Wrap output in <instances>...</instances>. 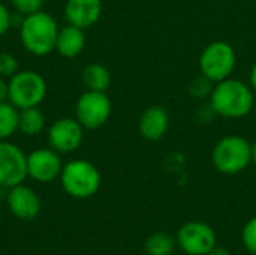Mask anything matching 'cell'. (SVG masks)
<instances>
[{
    "instance_id": "cell-23",
    "label": "cell",
    "mask_w": 256,
    "mask_h": 255,
    "mask_svg": "<svg viewBox=\"0 0 256 255\" xmlns=\"http://www.w3.org/2000/svg\"><path fill=\"white\" fill-rule=\"evenodd\" d=\"M242 240L244 248L250 252L256 255V216L252 218L243 228L242 233Z\"/></svg>"
},
{
    "instance_id": "cell-14",
    "label": "cell",
    "mask_w": 256,
    "mask_h": 255,
    "mask_svg": "<svg viewBox=\"0 0 256 255\" xmlns=\"http://www.w3.org/2000/svg\"><path fill=\"white\" fill-rule=\"evenodd\" d=\"M140 134L147 141L162 140L170 129V114L160 105H152L142 111L138 122Z\"/></svg>"
},
{
    "instance_id": "cell-26",
    "label": "cell",
    "mask_w": 256,
    "mask_h": 255,
    "mask_svg": "<svg viewBox=\"0 0 256 255\" xmlns=\"http://www.w3.org/2000/svg\"><path fill=\"white\" fill-rule=\"evenodd\" d=\"M207 255H231L230 254V251L225 248V246H219V245H216L210 252Z\"/></svg>"
},
{
    "instance_id": "cell-20",
    "label": "cell",
    "mask_w": 256,
    "mask_h": 255,
    "mask_svg": "<svg viewBox=\"0 0 256 255\" xmlns=\"http://www.w3.org/2000/svg\"><path fill=\"white\" fill-rule=\"evenodd\" d=\"M10 5H12L14 11L16 12V15L24 18L27 15L42 11L44 0H10Z\"/></svg>"
},
{
    "instance_id": "cell-1",
    "label": "cell",
    "mask_w": 256,
    "mask_h": 255,
    "mask_svg": "<svg viewBox=\"0 0 256 255\" xmlns=\"http://www.w3.org/2000/svg\"><path fill=\"white\" fill-rule=\"evenodd\" d=\"M255 107V92L250 84L226 78L214 84L210 93V110L225 119H242Z\"/></svg>"
},
{
    "instance_id": "cell-5",
    "label": "cell",
    "mask_w": 256,
    "mask_h": 255,
    "mask_svg": "<svg viewBox=\"0 0 256 255\" xmlns=\"http://www.w3.org/2000/svg\"><path fill=\"white\" fill-rule=\"evenodd\" d=\"M237 65V54L231 44L225 41H214L208 44L200 56L201 75L212 83H219L231 77Z\"/></svg>"
},
{
    "instance_id": "cell-9",
    "label": "cell",
    "mask_w": 256,
    "mask_h": 255,
    "mask_svg": "<svg viewBox=\"0 0 256 255\" xmlns=\"http://www.w3.org/2000/svg\"><path fill=\"white\" fill-rule=\"evenodd\" d=\"M27 177V155L8 140L0 141V188L9 189Z\"/></svg>"
},
{
    "instance_id": "cell-18",
    "label": "cell",
    "mask_w": 256,
    "mask_h": 255,
    "mask_svg": "<svg viewBox=\"0 0 256 255\" xmlns=\"http://www.w3.org/2000/svg\"><path fill=\"white\" fill-rule=\"evenodd\" d=\"M20 110L9 101L0 102V141L9 140L18 131Z\"/></svg>"
},
{
    "instance_id": "cell-19",
    "label": "cell",
    "mask_w": 256,
    "mask_h": 255,
    "mask_svg": "<svg viewBox=\"0 0 256 255\" xmlns=\"http://www.w3.org/2000/svg\"><path fill=\"white\" fill-rule=\"evenodd\" d=\"M177 242L176 237L166 231H158L146 240L147 255H171Z\"/></svg>"
},
{
    "instance_id": "cell-21",
    "label": "cell",
    "mask_w": 256,
    "mask_h": 255,
    "mask_svg": "<svg viewBox=\"0 0 256 255\" xmlns=\"http://www.w3.org/2000/svg\"><path fill=\"white\" fill-rule=\"evenodd\" d=\"M213 87H214V83H212L204 75H200L190 84V95L194 98H198V99H204L207 96L210 98V93H212Z\"/></svg>"
},
{
    "instance_id": "cell-12",
    "label": "cell",
    "mask_w": 256,
    "mask_h": 255,
    "mask_svg": "<svg viewBox=\"0 0 256 255\" xmlns=\"http://www.w3.org/2000/svg\"><path fill=\"white\" fill-rule=\"evenodd\" d=\"M6 204H8L10 213L22 221L34 219L39 215L40 207H42L38 194L32 188H28L22 183L8 189Z\"/></svg>"
},
{
    "instance_id": "cell-6",
    "label": "cell",
    "mask_w": 256,
    "mask_h": 255,
    "mask_svg": "<svg viewBox=\"0 0 256 255\" xmlns=\"http://www.w3.org/2000/svg\"><path fill=\"white\" fill-rule=\"evenodd\" d=\"M9 102L18 110L39 107L46 96L45 78L32 69L18 71L9 78Z\"/></svg>"
},
{
    "instance_id": "cell-17",
    "label": "cell",
    "mask_w": 256,
    "mask_h": 255,
    "mask_svg": "<svg viewBox=\"0 0 256 255\" xmlns=\"http://www.w3.org/2000/svg\"><path fill=\"white\" fill-rule=\"evenodd\" d=\"M45 129V116L39 107H30L20 110L18 131L27 137L39 135Z\"/></svg>"
},
{
    "instance_id": "cell-24",
    "label": "cell",
    "mask_w": 256,
    "mask_h": 255,
    "mask_svg": "<svg viewBox=\"0 0 256 255\" xmlns=\"http://www.w3.org/2000/svg\"><path fill=\"white\" fill-rule=\"evenodd\" d=\"M10 26H12V14L3 3H0V38L10 29Z\"/></svg>"
},
{
    "instance_id": "cell-27",
    "label": "cell",
    "mask_w": 256,
    "mask_h": 255,
    "mask_svg": "<svg viewBox=\"0 0 256 255\" xmlns=\"http://www.w3.org/2000/svg\"><path fill=\"white\" fill-rule=\"evenodd\" d=\"M249 84H250V87L254 89V92L256 93V63L252 66V69H250V77H249Z\"/></svg>"
},
{
    "instance_id": "cell-4",
    "label": "cell",
    "mask_w": 256,
    "mask_h": 255,
    "mask_svg": "<svg viewBox=\"0 0 256 255\" xmlns=\"http://www.w3.org/2000/svg\"><path fill=\"white\" fill-rule=\"evenodd\" d=\"M250 149L252 143H249L244 137L226 135L220 138L213 149V165L222 174H238L252 164Z\"/></svg>"
},
{
    "instance_id": "cell-10",
    "label": "cell",
    "mask_w": 256,
    "mask_h": 255,
    "mask_svg": "<svg viewBox=\"0 0 256 255\" xmlns=\"http://www.w3.org/2000/svg\"><path fill=\"white\" fill-rule=\"evenodd\" d=\"M84 140L82 125L72 117L57 119L48 128V143L50 147L60 155L72 153L80 149Z\"/></svg>"
},
{
    "instance_id": "cell-11",
    "label": "cell",
    "mask_w": 256,
    "mask_h": 255,
    "mask_svg": "<svg viewBox=\"0 0 256 255\" xmlns=\"http://www.w3.org/2000/svg\"><path fill=\"white\" fill-rule=\"evenodd\" d=\"M63 162L54 149H36L27 155V176L39 183H50L60 177Z\"/></svg>"
},
{
    "instance_id": "cell-15",
    "label": "cell",
    "mask_w": 256,
    "mask_h": 255,
    "mask_svg": "<svg viewBox=\"0 0 256 255\" xmlns=\"http://www.w3.org/2000/svg\"><path fill=\"white\" fill-rule=\"evenodd\" d=\"M84 47H86V35L82 29L68 24L58 30L56 51L62 57L75 59L84 51Z\"/></svg>"
},
{
    "instance_id": "cell-8",
    "label": "cell",
    "mask_w": 256,
    "mask_h": 255,
    "mask_svg": "<svg viewBox=\"0 0 256 255\" xmlns=\"http://www.w3.org/2000/svg\"><path fill=\"white\" fill-rule=\"evenodd\" d=\"M176 242L188 255H207L218 245L214 230L202 221L183 224L176 234Z\"/></svg>"
},
{
    "instance_id": "cell-2",
    "label": "cell",
    "mask_w": 256,
    "mask_h": 255,
    "mask_svg": "<svg viewBox=\"0 0 256 255\" xmlns=\"http://www.w3.org/2000/svg\"><path fill=\"white\" fill-rule=\"evenodd\" d=\"M58 30L56 18L48 12L39 11L21 20L20 39L30 54L44 57L56 51Z\"/></svg>"
},
{
    "instance_id": "cell-25",
    "label": "cell",
    "mask_w": 256,
    "mask_h": 255,
    "mask_svg": "<svg viewBox=\"0 0 256 255\" xmlns=\"http://www.w3.org/2000/svg\"><path fill=\"white\" fill-rule=\"evenodd\" d=\"M9 101V83L0 77V102Z\"/></svg>"
},
{
    "instance_id": "cell-3",
    "label": "cell",
    "mask_w": 256,
    "mask_h": 255,
    "mask_svg": "<svg viewBox=\"0 0 256 255\" xmlns=\"http://www.w3.org/2000/svg\"><path fill=\"white\" fill-rule=\"evenodd\" d=\"M60 182L64 192L74 198L84 200L93 197L100 188V173L86 159H74L63 165Z\"/></svg>"
},
{
    "instance_id": "cell-7",
    "label": "cell",
    "mask_w": 256,
    "mask_h": 255,
    "mask_svg": "<svg viewBox=\"0 0 256 255\" xmlns=\"http://www.w3.org/2000/svg\"><path fill=\"white\" fill-rule=\"evenodd\" d=\"M112 113V104L106 92L87 90L75 105V119L84 129H99L104 126Z\"/></svg>"
},
{
    "instance_id": "cell-13",
    "label": "cell",
    "mask_w": 256,
    "mask_h": 255,
    "mask_svg": "<svg viewBox=\"0 0 256 255\" xmlns=\"http://www.w3.org/2000/svg\"><path fill=\"white\" fill-rule=\"evenodd\" d=\"M102 15V0H66L64 18L68 24L82 30L94 26Z\"/></svg>"
},
{
    "instance_id": "cell-22",
    "label": "cell",
    "mask_w": 256,
    "mask_h": 255,
    "mask_svg": "<svg viewBox=\"0 0 256 255\" xmlns=\"http://www.w3.org/2000/svg\"><path fill=\"white\" fill-rule=\"evenodd\" d=\"M20 71L18 60L10 53H0V77L10 78Z\"/></svg>"
},
{
    "instance_id": "cell-16",
    "label": "cell",
    "mask_w": 256,
    "mask_h": 255,
    "mask_svg": "<svg viewBox=\"0 0 256 255\" xmlns=\"http://www.w3.org/2000/svg\"><path fill=\"white\" fill-rule=\"evenodd\" d=\"M82 81L87 90L106 92L111 86V72L100 63H88L82 69Z\"/></svg>"
},
{
    "instance_id": "cell-28",
    "label": "cell",
    "mask_w": 256,
    "mask_h": 255,
    "mask_svg": "<svg viewBox=\"0 0 256 255\" xmlns=\"http://www.w3.org/2000/svg\"><path fill=\"white\" fill-rule=\"evenodd\" d=\"M250 159H252V164L256 165V143H252V149H250Z\"/></svg>"
}]
</instances>
